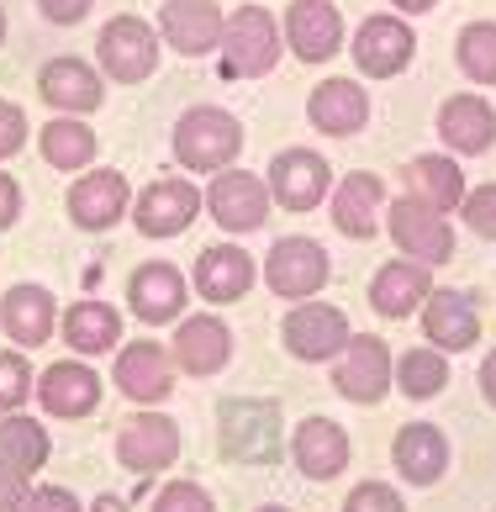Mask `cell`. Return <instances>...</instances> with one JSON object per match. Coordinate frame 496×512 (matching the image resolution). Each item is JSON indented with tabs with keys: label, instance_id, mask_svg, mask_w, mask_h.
I'll use <instances>...</instances> for the list:
<instances>
[{
	"label": "cell",
	"instance_id": "1",
	"mask_svg": "<svg viewBox=\"0 0 496 512\" xmlns=\"http://www.w3.org/2000/svg\"><path fill=\"white\" fill-rule=\"evenodd\" d=\"M243 154V122L222 106H190L175 122V159L190 175H222Z\"/></svg>",
	"mask_w": 496,
	"mask_h": 512
},
{
	"label": "cell",
	"instance_id": "2",
	"mask_svg": "<svg viewBox=\"0 0 496 512\" xmlns=\"http://www.w3.org/2000/svg\"><path fill=\"white\" fill-rule=\"evenodd\" d=\"M222 74L227 80H264L280 53H285V32L264 6H238L222 27Z\"/></svg>",
	"mask_w": 496,
	"mask_h": 512
},
{
	"label": "cell",
	"instance_id": "3",
	"mask_svg": "<svg viewBox=\"0 0 496 512\" xmlns=\"http://www.w3.org/2000/svg\"><path fill=\"white\" fill-rule=\"evenodd\" d=\"M217 433H222V454L238 465H264L280 454V407L264 396H233L217 412Z\"/></svg>",
	"mask_w": 496,
	"mask_h": 512
},
{
	"label": "cell",
	"instance_id": "4",
	"mask_svg": "<svg viewBox=\"0 0 496 512\" xmlns=\"http://www.w3.org/2000/svg\"><path fill=\"white\" fill-rule=\"evenodd\" d=\"M280 338L301 365H333V359L349 349L354 328H349V317H343V307H333V301H296L280 322Z\"/></svg>",
	"mask_w": 496,
	"mask_h": 512
},
{
	"label": "cell",
	"instance_id": "5",
	"mask_svg": "<svg viewBox=\"0 0 496 512\" xmlns=\"http://www.w3.org/2000/svg\"><path fill=\"white\" fill-rule=\"evenodd\" d=\"M391 386H396V359L386 349V338L354 333L349 349H343L338 365H333V391L354 407H380Z\"/></svg>",
	"mask_w": 496,
	"mask_h": 512
},
{
	"label": "cell",
	"instance_id": "6",
	"mask_svg": "<svg viewBox=\"0 0 496 512\" xmlns=\"http://www.w3.org/2000/svg\"><path fill=\"white\" fill-rule=\"evenodd\" d=\"M95 59H101L106 80L143 85L159 69V27H148L143 16H111L95 37Z\"/></svg>",
	"mask_w": 496,
	"mask_h": 512
},
{
	"label": "cell",
	"instance_id": "7",
	"mask_svg": "<svg viewBox=\"0 0 496 512\" xmlns=\"http://www.w3.org/2000/svg\"><path fill=\"white\" fill-rule=\"evenodd\" d=\"M333 280V259L317 238H280L270 254H264V286L280 301H312L322 286Z\"/></svg>",
	"mask_w": 496,
	"mask_h": 512
},
{
	"label": "cell",
	"instance_id": "8",
	"mask_svg": "<svg viewBox=\"0 0 496 512\" xmlns=\"http://www.w3.org/2000/svg\"><path fill=\"white\" fill-rule=\"evenodd\" d=\"M386 233H391V243H396L407 259L428 264V270H433V264H449V259H454V227H449V217L433 212V206H423L417 196L386 201Z\"/></svg>",
	"mask_w": 496,
	"mask_h": 512
},
{
	"label": "cell",
	"instance_id": "9",
	"mask_svg": "<svg viewBox=\"0 0 496 512\" xmlns=\"http://www.w3.org/2000/svg\"><path fill=\"white\" fill-rule=\"evenodd\" d=\"M264 185H270V201L285 212H317L333 191V169L317 148H280L264 169Z\"/></svg>",
	"mask_w": 496,
	"mask_h": 512
},
{
	"label": "cell",
	"instance_id": "10",
	"mask_svg": "<svg viewBox=\"0 0 496 512\" xmlns=\"http://www.w3.org/2000/svg\"><path fill=\"white\" fill-rule=\"evenodd\" d=\"M270 185L264 175H248V169H222L206 185V212L222 233H259L270 222Z\"/></svg>",
	"mask_w": 496,
	"mask_h": 512
},
{
	"label": "cell",
	"instance_id": "11",
	"mask_svg": "<svg viewBox=\"0 0 496 512\" xmlns=\"http://www.w3.org/2000/svg\"><path fill=\"white\" fill-rule=\"evenodd\" d=\"M117 460L122 470H132V476H159V470H169L180 460V423L175 417H164L154 407H143L138 417H127L122 433H117Z\"/></svg>",
	"mask_w": 496,
	"mask_h": 512
},
{
	"label": "cell",
	"instance_id": "12",
	"mask_svg": "<svg viewBox=\"0 0 496 512\" xmlns=\"http://www.w3.org/2000/svg\"><path fill=\"white\" fill-rule=\"evenodd\" d=\"M349 53H354L359 74H370V80H396V74L412 64L417 37H412V27L402 22V16L380 11V16H365V22L354 27Z\"/></svg>",
	"mask_w": 496,
	"mask_h": 512
},
{
	"label": "cell",
	"instance_id": "13",
	"mask_svg": "<svg viewBox=\"0 0 496 512\" xmlns=\"http://www.w3.org/2000/svg\"><path fill=\"white\" fill-rule=\"evenodd\" d=\"M201 206H206V191H196L185 175H164L132 201V222H138L143 238H180L201 217Z\"/></svg>",
	"mask_w": 496,
	"mask_h": 512
},
{
	"label": "cell",
	"instance_id": "14",
	"mask_svg": "<svg viewBox=\"0 0 496 512\" xmlns=\"http://www.w3.org/2000/svg\"><path fill=\"white\" fill-rule=\"evenodd\" d=\"M111 381H117V391L127 402L159 407L164 396L175 391V359H169L164 344H154V338H132V344H122L117 365H111Z\"/></svg>",
	"mask_w": 496,
	"mask_h": 512
},
{
	"label": "cell",
	"instance_id": "15",
	"mask_svg": "<svg viewBox=\"0 0 496 512\" xmlns=\"http://www.w3.org/2000/svg\"><path fill=\"white\" fill-rule=\"evenodd\" d=\"M185 301H190V280L175 270V264H164V259L138 264L132 280H127V307H132L138 322H148V328H159V322H180Z\"/></svg>",
	"mask_w": 496,
	"mask_h": 512
},
{
	"label": "cell",
	"instance_id": "16",
	"mask_svg": "<svg viewBox=\"0 0 496 512\" xmlns=\"http://www.w3.org/2000/svg\"><path fill=\"white\" fill-rule=\"evenodd\" d=\"M127 212H132V185L122 169H90V175H80L69 185V217L85 233H106Z\"/></svg>",
	"mask_w": 496,
	"mask_h": 512
},
{
	"label": "cell",
	"instance_id": "17",
	"mask_svg": "<svg viewBox=\"0 0 496 512\" xmlns=\"http://www.w3.org/2000/svg\"><path fill=\"white\" fill-rule=\"evenodd\" d=\"M222 27L227 16L217 0H164L159 11V37L185 59H206V53L222 48Z\"/></svg>",
	"mask_w": 496,
	"mask_h": 512
},
{
	"label": "cell",
	"instance_id": "18",
	"mask_svg": "<svg viewBox=\"0 0 496 512\" xmlns=\"http://www.w3.org/2000/svg\"><path fill=\"white\" fill-rule=\"evenodd\" d=\"M349 428L333 423V417H301L291 433V460L307 481H338L349 470Z\"/></svg>",
	"mask_w": 496,
	"mask_h": 512
},
{
	"label": "cell",
	"instance_id": "19",
	"mask_svg": "<svg viewBox=\"0 0 496 512\" xmlns=\"http://www.w3.org/2000/svg\"><path fill=\"white\" fill-rule=\"evenodd\" d=\"M280 32H285V43H291V53L301 64H328L343 48V11L333 0H291Z\"/></svg>",
	"mask_w": 496,
	"mask_h": 512
},
{
	"label": "cell",
	"instance_id": "20",
	"mask_svg": "<svg viewBox=\"0 0 496 512\" xmlns=\"http://www.w3.org/2000/svg\"><path fill=\"white\" fill-rule=\"evenodd\" d=\"M438 138H444L449 154L460 159H475V154H491L496 143V106L486 96H475V90H460V96H449L444 106H438Z\"/></svg>",
	"mask_w": 496,
	"mask_h": 512
},
{
	"label": "cell",
	"instance_id": "21",
	"mask_svg": "<svg viewBox=\"0 0 496 512\" xmlns=\"http://www.w3.org/2000/svg\"><path fill=\"white\" fill-rule=\"evenodd\" d=\"M101 375H95L85 359H53V365L37 375V407L48 417H90L101 407Z\"/></svg>",
	"mask_w": 496,
	"mask_h": 512
},
{
	"label": "cell",
	"instance_id": "22",
	"mask_svg": "<svg viewBox=\"0 0 496 512\" xmlns=\"http://www.w3.org/2000/svg\"><path fill=\"white\" fill-rule=\"evenodd\" d=\"M169 359H175V370H185V375H217V370H227V359H233V328H227L217 312L180 317Z\"/></svg>",
	"mask_w": 496,
	"mask_h": 512
},
{
	"label": "cell",
	"instance_id": "23",
	"mask_svg": "<svg viewBox=\"0 0 496 512\" xmlns=\"http://www.w3.org/2000/svg\"><path fill=\"white\" fill-rule=\"evenodd\" d=\"M254 259H248V249H238V243H212V249L196 254V270H190V286H196L201 301H217V307H227V301H243L248 291H254Z\"/></svg>",
	"mask_w": 496,
	"mask_h": 512
},
{
	"label": "cell",
	"instance_id": "24",
	"mask_svg": "<svg viewBox=\"0 0 496 512\" xmlns=\"http://www.w3.org/2000/svg\"><path fill=\"white\" fill-rule=\"evenodd\" d=\"M37 96H43L53 111H64V117H90V111L106 101V90H101V74H95L85 59L59 53V59H48L43 74H37Z\"/></svg>",
	"mask_w": 496,
	"mask_h": 512
},
{
	"label": "cell",
	"instance_id": "25",
	"mask_svg": "<svg viewBox=\"0 0 496 512\" xmlns=\"http://www.w3.org/2000/svg\"><path fill=\"white\" fill-rule=\"evenodd\" d=\"M0 328H6V338L22 349L48 344V338L59 333V301H53V291L32 286V280H16V286L0 296Z\"/></svg>",
	"mask_w": 496,
	"mask_h": 512
},
{
	"label": "cell",
	"instance_id": "26",
	"mask_svg": "<svg viewBox=\"0 0 496 512\" xmlns=\"http://www.w3.org/2000/svg\"><path fill=\"white\" fill-rule=\"evenodd\" d=\"M380 217H386V180H380V175L354 169V175H343L333 185V227L343 238H354V243L375 238Z\"/></svg>",
	"mask_w": 496,
	"mask_h": 512
},
{
	"label": "cell",
	"instance_id": "27",
	"mask_svg": "<svg viewBox=\"0 0 496 512\" xmlns=\"http://www.w3.org/2000/svg\"><path fill=\"white\" fill-rule=\"evenodd\" d=\"M423 333L438 354H465L481 344V312H475L470 296L433 286V296L423 301Z\"/></svg>",
	"mask_w": 496,
	"mask_h": 512
},
{
	"label": "cell",
	"instance_id": "28",
	"mask_svg": "<svg viewBox=\"0 0 496 512\" xmlns=\"http://www.w3.org/2000/svg\"><path fill=\"white\" fill-rule=\"evenodd\" d=\"M307 122L317 132H328V138H354V132L370 122V90L359 80H338V74H333V80L312 85Z\"/></svg>",
	"mask_w": 496,
	"mask_h": 512
},
{
	"label": "cell",
	"instance_id": "29",
	"mask_svg": "<svg viewBox=\"0 0 496 512\" xmlns=\"http://www.w3.org/2000/svg\"><path fill=\"white\" fill-rule=\"evenodd\" d=\"M391 465L407 486H438L449 470V439L433 423H407L391 439Z\"/></svg>",
	"mask_w": 496,
	"mask_h": 512
},
{
	"label": "cell",
	"instance_id": "30",
	"mask_svg": "<svg viewBox=\"0 0 496 512\" xmlns=\"http://www.w3.org/2000/svg\"><path fill=\"white\" fill-rule=\"evenodd\" d=\"M428 296H433V270L417 259H391V264H380L375 280H370V307L391 322L412 317Z\"/></svg>",
	"mask_w": 496,
	"mask_h": 512
},
{
	"label": "cell",
	"instance_id": "31",
	"mask_svg": "<svg viewBox=\"0 0 496 512\" xmlns=\"http://www.w3.org/2000/svg\"><path fill=\"white\" fill-rule=\"evenodd\" d=\"M59 333H64V344L74 349V359L111 354L122 344V312L111 307V301H74V307L59 317Z\"/></svg>",
	"mask_w": 496,
	"mask_h": 512
},
{
	"label": "cell",
	"instance_id": "32",
	"mask_svg": "<svg viewBox=\"0 0 496 512\" xmlns=\"http://www.w3.org/2000/svg\"><path fill=\"white\" fill-rule=\"evenodd\" d=\"M407 196H417L433 212H454L465 201V175L454 154H417L407 164Z\"/></svg>",
	"mask_w": 496,
	"mask_h": 512
},
{
	"label": "cell",
	"instance_id": "33",
	"mask_svg": "<svg viewBox=\"0 0 496 512\" xmlns=\"http://www.w3.org/2000/svg\"><path fill=\"white\" fill-rule=\"evenodd\" d=\"M53 454V439L48 428L37 423L27 412H11L0 417V470H11V476H32V470H43Z\"/></svg>",
	"mask_w": 496,
	"mask_h": 512
},
{
	"label": "cell",
	"instance_id": "34",
	"mask_svg": "<svg viewBox=\"0 0 496 512\" xmlns=\"http://www.w3.org/2000/svg\"><path fill=\"white\" fill-rule=\"evenodd\" d=\"M37 148H43V159L53 169H85L95 159V148H101V138L80 117H53L37 127Z\"/></svg>",
	"mask_w": 496,
	"mask_h": 512
},
{
	"label": "cell",
	"instance_id": "35",
	"mask_svg": "<svg viewBox=\"0 0 496 512\" xmlns=\"http://www.w3.org/2000/svg\"><path fill=\"white\" fill-rule=\"evenodd\" d=\"M444 386H449V354H438L433 344H417L396 359V391L412 396V402H433Z\"/></svg>",
	"mask_w": 496,
	"mask_h": 512
},
{
	"label": "cell",
	"instance_id": "36",
	"mask_svg": "<svg viewBox=\"0 0 496 512\" xmlns=\"http://www.w3.org/2000/svg\"><path fill=\"white\" fill-rule=\"evenodd\" d=\"M454 59L470 85H496V22H470L454 37Z\"/></svg>",
	"mask_w": 496,
	"mask_h": 512
},
{
	"label": "cell",
	"instance_id": "37",
	"mask_svg": "<svg viewBox=\"0 0 496 512\" xmlns=\"http://www.w3.org/2000/svg\"><path fill=\"white\" fill-rule=\"evenodd\" d=\"M32 391H37V375L27 365V354L22 349H0V417L22 412L32 402Z\"/></svg>",
	"mask_w": 496,
	"mask_h": 512
},
{
	"label": "cell",
	"instance_id": "38",
	"mask_svg": "<svg viewBox=\"0 0 496 512\" xmlns=\"http://www.w3.org/2000/svg\"><path fill=\"white\" fill-rule=\"evenodd\" d=\"M460 217H465V227H470L475 238L496 243V180H486V185H475V191H465Z\"/></svg>",
	"mask_w": 496,
	"mask_h": 512
},
{
	"label": "cell",
	"instance_id": "39",
	"mask_svg": "<svg viewBox=\"0 0 496 512\" xmlns=\"http://www.w3.org/2000/svg\"><path fill=\"white\" fill-rule=\"evenodd\" d=\"M343 512H407V497L391 481H359L343 497Z\"/></svg>",
	"mask_w": 496,
	"mask_h": 512
},
{
	"label": "cell",
	"instance_id": "40",
	"mask_svg": "<svg viewBox=\"0 0 496 512\" xmlns=\"http://www.w3.org/2000/svg\"><path fill=\"white\" fill-rule=\"evenodd\" d=\"M154 512H217V502L201 481H164V491L154 497Z\"/></svg>",
	"mask_w": 496,
	"mask_h": 512
},
{
	"label": "cell",
	"instance_id": "41",
	"mask_svg": "<svg viewBox=\"0 0 496 512\" xmlns=\"http://www.w3.org/2000/svg\"><path fill=\"white\" fill-rule=\"evenodd\" d=\"M27 111L16 101H0V159H16L27 148Z\"/></svg>",
	"mask_w": 496,
	"mask_h": 512
},
{
	"label": "cell",
	"instance_id": "42",
	"mask_svg": "<svg viewBox=\"0 0 496 512\" xmlns=\"http://www.w3.org/2000/svg\"><path fill=\"white\" fill-rule=\"evenodd\" d=\"M22 512H85V507H80V497H74L69 486H32Z\"/></svg>",
	"mask_w": 496,
	"mask_h": 512
},
{
	"label": "cell",
	"instance_id": "43",
	"mask_svg": "<svg viewBox=\"0 0 496 512\" xmlns=\"http://www.w3.org/2000/svg\"><path fill=\"white\" fill-rule=\"evenodd\" d=\"M95 0H37V11L48 16L53 27H74V22H85Z\"/></svg>",
	"mask_w": 496,
	"mask_h": 512
},
{
	"label": "cell",
	"instance_id": "44",
	"mask_svg": "<svg viewBox=\"0 0 496 512\" xmlns=\"http://www.w3.org/2000/svg\"><path fill=\"white\" fill-rule=\"evenodd\" d=\"M27 476H11V470H0V512H22L27 502Z\"/></svg>",
	"mask_w": 496,
	"mask_h": 512
},
{
	"label": "cell",
	"instance_id": "45",
	"mask_svg": "<svg viewBox=\"0 0 496 512\" xmlns=\"http://www.w3.org/2000/svg\"><path fill=\"white\" fill-rule=\"evenodd\" d=\"M22 217V185H16L11 175H0V233Z\"/></svg>",
	"mask_w": 496,
	"mask_h": 512
},
{
	"label": "cell",
	"instance_id": "46",
	"mask_svg": "<svg viewBox=\"0 0 496 512\" xmlns=\"http://www.w3.org/2000/svg\"><path fill=\"white\" fill-rule=\"evenodd\" d=\"M481 396H486V402L496 407V349L481 359Z\"/></svg>",
	"mask_w": 496,
	"mask_h": 512
},
{
	"label": "cell",
	"instance_id": "47",
	"mask_svg": "<svg viewBox=\"0 0 496 512\" xmlns=\"http://www.w3.org/2000/svg\"><path fill=\"white\" fill-rule=\"evenodd\" d=\"M85 512H132V507H127L122 497H111V491H101V497H95V502H90Z\"/></svg>",
	"mask_w": 496,
	"mask_h": 512
},
{
	"label": "cell",
	"instance_id": "48",
	"mask_svg": "<svg viewBox=\"0 0 496 512\" xmlns=\"http://www.w3.org/2000/svg\"><path fill=\"white\" fill-rule=\"evenodd\" d=\"M391 6L402 11V16H428V11L438 6V0H391Z\"/></svg>",
	"mask_w": 496,
	"mask_h": 512
},
{
	"label": "cell",
	"instance_id": "49",
	"mask_svg": "<svg viewBox=\"0 0 496 512\" xmlns=\"http://www.w3.org/2000/svg\"><path fill=\"white\" fill-rule=\"evenodd\" d=\"M259 512H291V507H280V502H264Z\"/></svg>",
	"mask_w": 496,
	"mask_h": 512
},
{
	"label": "cell",
	"instance_id": "50",
	"mask_svg": "<svg viewBox=\"0 0 496 512\" xmlns=\"http://www.w3.org/2000/svg\"><path fill=\"white\" fill-rule=\"evenodd\" d=\"M0 43H6V6H0Z\"/></svg>",
	"mask_w": 496,
	"mask_h": 512
}]
</instances>
